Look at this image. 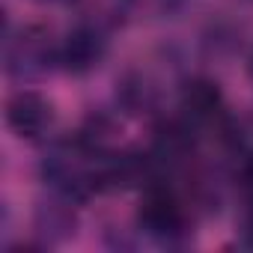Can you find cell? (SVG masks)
I'll return each instance as SVG.
<instances>
[{
    "instance_id": "obj_1",
    "label": "cell",
    "mask_w": 253,
    "mask_h": 253,
    "mask_svg": "<svg viewBox=\"0 0 253 253\" xmlns=\"http://www.w3.org/2000/svg\"><path fill=\"white\" fill-rule=\"evenodd\" d=\"M137 226L158 241L182 238L188 232V211H185L182 197L161 182L146 185L140 209H137Z\"/></svg>"
},
{
    "instance_id": "obj_2",
    "label": "cell",
    "mask_w": 253,
    "mask_h": 253,
    "mask_svg": "<svg viewBox=\"0 0 253 253\" xmlns=\"http://www.w3.org/2000/svg\"><path fill=\"white\" fill-rule=\"evenodd\" d=\"M51 66H57V45L42 27H24L18 36L6 39V72L12 78H36Z\"/></svg>"
},
{
    "instance_id": "obj_3",
    "label": "cell",
    "mask_w": 253,
    "mask_h": 253,
    "mask_svg": "<svg viewBox=\"0 0 253 253\" xmlns=\"http://www.w3.org/2000/svg\"><path fill=\"white\" fill-rule=\"evenodd\" d=\"M6 125L21 140H42L54 128V104L33 89H21L6 101Z\"/></svg>"
},
{
    "instance_id": "obj_4",
    "label": "cell",
    "mask_w": 253,
    "mask_h": 253,
    "mask_svg": "<svg viewBox=\"0 0 253 253\" xmlns=\"http://www.w3.org/2000/svg\"><path fill=\"white\" fill-rule=\"evenodd\" d=\"M107 51V39L98 27L78 24L75 30L66 33L63 42H57V66L72 72V75H86L92 72Z\"/></svg>"
},
{
    "instance_id": "obj_5",
    "label": "cell",
    "mask_w": 253,
    "mask_h": 253,
    "mask_svg": "<svg viewBox=\"0 0 253 253\" xmlns=\"http://www.w3.org/2000/svg\"><path fill=\"white\" fill-rule=\"evenodd\" d=\"M182 110H185V125L188 128H206V125H220L223 119V95L217 84L211 81H191L182 95Z\"/></svg>"
},
{
    "instance_id": "obj_6",
    "label": "cell",
    "mask_w": 253,
    "mask_h": 253,
    "mask_svg": "<svg viewBox=\"0 0 253 253\" xmlns=\"http://www.w3.org/2000/svg\"><path fill=\"white\" fill-rule=\"evenodd\" d=\"M241 232H244V241L253 244V188H250V197H247V209H244V226H241Z\"/></svg>"
},
{
    "instance_id": "obj_7",
    "label": "cell",
    "mask_w": 253,
    "mask_h": 253,
    "mask_svg": "<svg viewBox=\"0 0 253 253\" xmlns=\"http://www.w3.org/2000/svg\"><path fill=\"white\" fill-rule=\"evenodd\" d=\"M247 72H250V78H253V51H250V60H247Z\"/></svg>"
},
{
    "instance_id": "obj_8",
    "label": "cell",
    "mask_w": 253,
    "mask_h": 253,
    "mask_svg": "<svg viewBox=\"0 0 253 253\" xmlns=\"http://www.w3.org/2000/svg\"><path fill=\"white\" fill-rule=\"evenodd\" d=\"M45 3H66V0H45Z\"/></svg>"
}]
</instances>
